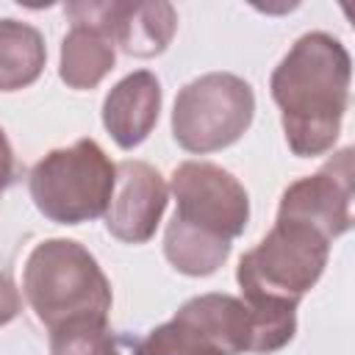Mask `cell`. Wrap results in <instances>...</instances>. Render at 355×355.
<instances>
[{
    "label": "cell",
    "mask_w": 355,
    "mask_h": 355,
    "mask_svg": "<svg viewBox=\"0 0 355 355\" xmlns=\"http://www.w3.org/2000/svg\"><path fill=\"white\" fill-rule=\"evenodd\" d=\"M352 147L338 150L322 169L288 183L280 194L277 219L300 222L327 241L344 236L352 225Z\"/></svg>",
    "instance_id": "cell-8"
},
{
    "label": "cell",
    "mask_w": 355,
    "mask_h": 355,
    "mask_svg": "<svg viewBox=\"0 0 355 355\" xmlns=\"http://www.w3.org/2000/svg\"><path fill=\"white\" fill-rule=\"evenodd\" d=\"M50 355H122L108 322H69L50 330Z\"/></svg>",
    "instance_id": "cell-14"
},
{
    "label": "cell",
    "mask_w": 355,
    "mask_h": 355,
    "mask_svg": "<svg viewBox=\"0 0 355 355\" xmlns=\"http://www.w3.org/2000/svg\"><path fill=\"white\" fill-rule=\"evenodd\" d=\"M22 294L47 330L83 319L108 322L114 302L97 258L75 239H44L31 250L22 269Z\"/></svg>",
    "instance_id": "cell-3"
},
{
    "label": "cell",
    "mask_w": 355,
    "mask_h": 355,
    "mask_svg": "<svg viewBox=\"0 0 355 355\" xmlns=\"http://www.w3.org/2000/svg\"><path fill=\"white\" fill-rule=\"evenodd\" d=\"M116 164L94 139H78L39 158L28 175L36 211L55 225L100 219L111 202Z\"/></svg>",
    "instance_id": "cell-5"
},
{
    "label": "cell",
    "mask_w": 355,
    "mask_h": 355,
    "mask_svg": "<svg viewBox=\"0 0 355 355\" xmlns=\"http://www.w3.org/2000/svg\"><path fill=\"white\" fill-rule=\"evenodd\" d=\"M255 352V316L241 297L200 294L133 344V355H241Z\"/></svg>",
    "instance_id": "cell-6"
},
{
    "label": "cell",
    "mask_w": 355,
    "mask_h": 355,
    "mask_svg": "<svg viewBox=\"0 0 355 355\" xmlns=\"http://www.w3.org/2000/svg\"><path fill=\"white\" fill-rule=\"evenodd\" d=\"M175 214L164 230V255L189 277L214 275L247 230L250 194L241 180L211 161H183L172 169Z\"/></svg>",
    "instance_id": "cell-2"
},
{
    "label": "cell",
    "mask_w": 355,
    "mask_h": 355,
    "mask_svg": "<svg viewBox=\"0 0 355 355\" xmlns=\"http://www.w3.org/2000/svg\"><path fill=\"white\" fill-rule=\"evenodd\" d=\"M252 86L233 72H208L189 80L172 105V136L194 155L236 144L252 125Z\"/></svg>",
    "instance_id": "cell-7"
},
{
    "label": "cell",
    "mask_w": 355,
    "mask_h": 355,
    "mask_svg": "<svg viewBox=\"0 0 355 355\" xmlns=\"http://www.w3.org/2000/svg\"><path fill=\"white\" fill-rule=\"evenodd\" d=\"M47 61L44 36L22 22L3 17L0 19V92H19L39 80Z\"/></svg>",
    "instance_id": "cell-13"
},
{
    "label": "cell",
    "mask_w": 355,
    "mask_h": 355,
    "mask_svg": "<svg viewBox=\"0 0 355 355\" xmlns=\"http://www.w3.org/2000/svg\"><path fill=\"white\" fill-rule=\"evenodd\" d=\"M330 244L333 241L308 225L275 219L272 230L247 250L236 266L241 300L250 305L297 308L322 277Z\"/></svg>",
    "instance_id": "cell-4"
},
{
    "label": "cell",
    "mask_w": 355,
    "mask_h": 355,
    "mask_svg": "<svg viewBox=\"0 0 355 355\" xmlns=\"http://www.w3.org/2000/svg\"><path fill=\"white\" fill-rule=\"evenodd\" d=\"M22 311V297H19V288L14 286V280L0 272V327H6L8 322H14Z\"/></svg>",
    "instance_id": "cell-15"
},
{
    "label": "cell",
    "mask_w": 355,
    "mask_h": 355,
    "mask_svg": "<svg viewBox=\"0 0 355 355\" xmlns=\"http://www.w3.org/2000/svg\"><path fill=\"white\" fill-rule=\"evenodd\" d=\"M116 64V47L108 31L97 22H72L61 39L58 53V78L75 89L86 92L103 83V78Z\"/></svg>",
    "instance_id": "cell-12"
},
{
    "label": "cell",
    "mask_w": 355,
    "mask_h": 355,
    "mask_svg": "<svg viewBox=\"0 0 355 355\" xmlns=\"http://www.w3.org/2000/svg\"><path fill=\"white\" fill-rule=\"evenodd\" d=\"M349 50L324 31L302 33L272 69L269 94L280 108L286 144L297 158L333 150L349 105Z\"/></svg>",
    "instance_id": "cell-1"
},
{
    "label": "cell",
    "mask_w": 355,
    "mask_h": 355,
    "mask_svg": "<svg viewBox=\"0 0 355 355\" xmlns=\"http://www.w3.org/2000/svg\"><path fill=\"white\" fill-rule=\"evenodd\" d=\"M169 202V186L164 175L136 158L116 164V180L111 202L103 214L105 230L125 244H144L155 236Z\"/></svg>",
    "instance_id": "cell-9"
},
{
    "label": "cell",
    "mask_w": 355,
    "mask_h": 355,
    "mask_svg": "<svg viewBox=\"0 0 355 355\" xmlns=\"http://www.w3.org/2000/svg\"><path fill=\"white\" fill-rule=\"evenodd\" d=\"M161 97V80L150 69H136L111 86L103 100V125L116 147L133 150L153 133Z\"/></svg>",
    "instance_id": "cell-11"
},
{
    "label": "cell",
    "mask_w": 355,
    "mask_h": 355,
    "mask_svg": "<svg viewBox=\"0 0 355 355\" xmlns=\"http://www.w3.org/2000/svg\"><path fill=\"white\" fill-rule=\"evenodd\" d=\"M17 178V158H14V147L6 136V130L0 128V194L14 183Z\"/></svg>",
    "instance_id": "cell-16"
},
{
    "label": "cell",
    "mask_w": 355,
    "mask_h": 355,
    "mask_svg": "<svg viewBox=\"0 0 355 355\" xmlns=\"http://www.w3.org/2000/svg\"><path fill=\"white\" fill-rule=\"evenodd\" d=\"M94 14L100 25L114 39L125 55L133 58H155L161 55L175 31L178 11L172 3H125V0H103L94 3Z\"/></svg>",
    "instance_id": "cell-10"
}]
</instances>
